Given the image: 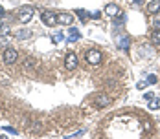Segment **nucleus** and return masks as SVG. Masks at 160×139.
I'll return each mask as SVG.
<instances>
[{
	"instance_id": "obj_1",
	"label": "nucleus",
	"mask_w": 160,
	"mask_h": 139,
	"mask_svg": "<svg viewBox=\"0 0 160 139\" xmlns=\"http://www.w3.org/2000/svg\"><path fill=\"white\" fill-rule=\"evenodd\" d=\"M33 7L32 6H22L20 9H18V22H22V24H28L30 20H32L33 16Z\"/></svg>"
},
{
	"instance_id": "obj_2",
	"label": "nucleus",
	"mask_w": 160,
	"mask_h": 139,
	"mask_svg": "<svg viewBox=\"0 0 160 139\" xmlns=\"http://www.w3.org/2000/svg\"><path fill=\"white\" fill-rule=\"evenodd\" d=\"M85 59L88 64H92V66H96L101 62V51L99 49H88L87 51V55H85Z\"/></svg>"
},
{
	"instance_id": "obj_3",
	"label": "nucleus",
	"mask_w": 160,
	"mask_h": 139,
	"mask_svg": "<svg viewBox=\"0 0 160 139\" xmlns=\"http://www.w3.org/2000/svg\"><path fill=\"white\" fill-rule=\"evenodd\" d=\"M4 62L6 64H15L17 59H18V53H17V49H13V48H6L4 49Z\"/></svg>"
},
{
	"instance_id": "obj_4",
	"label": "nucleus",
	"mask_w": 160,
	"mask_h": 139,
	"mask_svg": "<svg viewBox=\"0 0 160 139\" xmlns=\"http://www.w3.org/2000/svg\"><path fill=\"white\" fill-rule=\"evenodd\" d=\"M41 20H42L46 26L52 28V26L57 24V15H55L53 11H42V13H41Z\"/></svg>"
},
{
	"instance_id": "obj_5",
	"label": "nucleus",
	"mask_w": 160,
	"mask_h": 139,
	"mask_svg": "<svg viewBox=\"0 0 160 139\" xmlns=\"http://www.w3.org/2000/svg\"><path fill=\"white\" fill-rule=\"evenodd\" d=\"M116 46L120 48V49H129L131 39H129L127 35H118V37H116Z\"/></svg>"
},
{
	"instance_id": "obj_6",
	"label": "nucleus",
	"mask_w": 160,
	"mask_h": 139,
	"mask_svg": "<svg viewBox=\"0 0 160 139\" xmlns=\"http://www.w3.org/2000/svg\"><path fill=\"white\" fill-rule=\"evenodd\" d=\"M64 66H66L68 70L78 68V55H76V53H68V55L64 57Z\"/></svg>"
},
{
	"instance_id": "obj_7",
	"label": "nucleus",
	"mask_w": 160,
	"mask_h": 139,
	"mask_svg": "<svg viewBox=\"0 0 160 139\" xmlns=\"http://www.w3.org/2000/svg\"><path fill=\"white\" fill-rule=\"evenodd\" d=\"M57 22L63 24V26H72L74 16L70 15V13H57Z\"/></svg>"
},
{
	"instance_id": "obj_8",
	"label": "nucleus",
	"mask_w": 160,
	"mask_h": 139,
	"mask_svg": "<svg viewBox=\"0 0 160 139\" xmlns=\"http://www.w3.org/2000/svg\"><path fill=\"white\" fill-rule=\"evenodd\" d=\"M107 104H111V97H109V95L101 93V95H98V97H96V106H98V108L107 106Z\"/></svg>"
},
{
	"instance_id": "obj_9",
	"label": "nucleus",
	"mask_w": 160,
	"mask_h": 139,
	"mask_svg": "<svg viewBox=\"0 0 160 139\" xmlns=\"http://www.w3.org/2000/svg\"><path fill=\"white\" fill-rule=\"evenodd\" d=\"M105 13H107L109 16H116V15H120V13H122V9H120L116 4H109V6L105 7Z\"/></svg>"
},
{
	"instance_id": "obj_10",
	"label": "nucleus",
	"mask_w": 160,
	"mask_h": 139,
	"mask_svg": "<svg viewBox=\"0 0 160 139\" xmlns=\"http://www.w3.org/2000/svg\"><path fill=\"white\" fill-rule=\"evenodd\" d=\"M147 13H151V15L160 13V2H158V0H155V2H151V4H147Z\"/></svg>"
},
{
	"instance_id": "obj_11",
	"label": "nucleus",
	"mask_w": 160,
	"mask_h": 139,
	"mask_svg": "<svg viewBox=\"0 0 160 139\" xmlns=\"http://www.w3.org/2000/svg\"><path fill=\"white\" fill-rule=\"evenodd\" d=\"M149 39H151V44H153V46H160V30L155 28V31L149 35Z\"/></svg>"
},
{
	"instance_id": "obj_12",
	"label": "nucleus",
	"mask_w": 160,
	"mask_h": 139,
	"mask_svg": "<svg viewBox=\"0 0 160 139\" xmlns=\"http://www.w3.org/2000/svg\"><path fill=\"white\" fill-rule=\"evenodd\" d=\"M79 31L76 30V28H70V33H68V42H76V40H79Z\"/></svg>"
},
{
	"instance_id": "obj_13",
	"label": "nucleus",
	"mask_w": 160,
	"mask_h": 139,
	"mask_svg": "<svg viewBox=\"0 0 160 139\" xmlns=\"http://www.w3.org/2000/svg\"><path fill=\"white\" fill-rule=\"evenodd\" d=\"M149 110H160V97H153L149 101Z\"/></svg>"
},
{
	"instance_id": "obj_14",
	"label": "nucleus",
	"mask_w": 160,
	"mask_h": 139,
	"mask_svg": "<svg viewBox=\"0 0 160 139\" xmlns=\"http://www.w3.org/2000/svg\"><path fill=\"white\" fill-rule=\"evenodd\" d=\"M30 35H32L30 30H20L17 33V39H18V40H24V39H30Z\"/></svg>"
},
{
	"instance_id": "obj_15",
	"label": "nucleus",
	"mask_w": 160,
	"mask_h": 139,
	"mask_svg": "<svg viewBox=\"0 0 160 139\" xmlns=\"http://www.w3.org/2000/svg\"><path fill=\"white\" fill-rule=\"evenodd\" d=\"M0 35L2 37H8L9 35V26L8 24H0Z\"/></svg>"
},
{
	"instance_id": "obj_16",
	"label": "nucleus",
	"mask_w": 160,
	"mask_h": 139,
	"mask_svg": "<svg viewBox=\"0 0 160 139\" xmlns=\"http://www.w3.org/2000/svg\"><path fill=\"white\" fill-rule=\"evenodd\" d=\"M52 40H53L55 44H57V42H61V40H63V33H61V31L53 33V35H52Z\"/></svg>"
},
{
	"instance_id": "obj_17",
	"label": "nucleus",
	"mask_w": 160,
	"mask_h": 139,
	"mask_svg": "<svg viewBox=\"0 0 160 139\" xmlns=\"http://www.w3.org/2000/svg\"><path fill=\"white\" fill-rule=\"evenodd\" d=\"M157 81H158L157 75H149V77H147V82H149V84H157Z\"/></svg>"
},
{
	"instance_id": "obj_18",
	"label": "nucleus",
	"mask_w": 160,
	"mask_h": 139,
	"mask_svg": "<svg viewBox=\"0 0 160 139\" xmlns=\"http://www.w3.org/2000/svg\"><path fill=\"white\" fill-rule=\"evenodd\" d=\"M33 62H35L33 59H26V61H24V66H26V68H32V66H33Z\"/></svg>"
},
{
	"instance_id": "obj_19",
	"label": "nucleus",
	"mask_w": 160,
	"mask_h": 139,
	"mask_svg": "<svg viewBox=\"0 0 160 139\" xmlns=\"http://www.w3.org/2000/svg\"><path fill=\"white\" fill-rule=\"evenodd\" d=\"M153 97H155V95H153V92H145L144 93V99H147V101H151Z\"/></svg>"
},
{
	"instance_id": "obj_20",
	"label": "nucleus",
	"mask_w": 160,
	"mask_h": 139,
	"mask_svg": "<svg viewBox=\"0 0 160 139\" xmlns=\"http://www.w3.org/2000/svg\"><path fill=\"white\" fill-rule=\"evenodd\" d=\"M4 130H6V132H11V134H17V130L11 128V126H4Z\"/></svg>"
},
{
	"instance_id": "obj_21",
	"label": "nucleus",
	"mask_w": 160,
	"mask_h": 139,
	"mask_svg": "<svg viewBox=\"0 0 160 139\" xmlns=\"http://www.w3.org/2000/svg\"><path fill=\"white\" fill-rule=\"evenodd\" d=\"M136 86H138V88H140V90H144V88H145V82H144V81H140V82H138V84H136Z\"/></svg>"
},
{
	"instance_id": "obj_22",
	"label": "nucleus",
	"mask_w": 160,
	"mask_h": 139,
	"mask_svg": "<svg viewBox=\"0 0 160 139\" xmlns=\"http://www.w3.org/2000/svg\"><path fill=\"white\" fill-rule=\"evenodd\" d=\"M78 15H79L81 18H85V11H83V9H78Z\"/></svg>"
},
{
	"instance_id": "obj_23",
	"label": "nucleus",
	"mask_w": 160,
	"mask_h": 139,
	"mask_svg": "<svg viewBox=\"0 0 160 139\" xmlns=\"http://www.w3.org/2000/svg\"><path fill=\"white\" fill-rule=\"evenodd\" d=\"M155 28H157V30H160V20H155Z\"/></svg>"
},
{
	"instance_id": "obj_24",
	"label": "nucleus",
	"mask_w": 160,
	"mask_h": 139,
	"mask_svg": "<svg viewBox=\"0 0 160 139\" xmlns=\"http://www.w3.org/2000/svg\"><path fill=\"white\" fill-rule=\"evenodd\" d=\"M145 0H134V4H144Z\"/></svg>"
}]
</instances>
